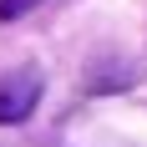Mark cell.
Here are the masks:
<instances>
[{
	"mask_svg": "<svg viewBox=\"0 0 147 147\" xmlns=\"http://www.w3.org/2000/svg\"><path fill=\"white\" fill-rule=\"evenodd\" d=\"M41 102V71L36 66H10L0 71V127L5 122H26Z\"/></svg>",
	"mask_w": 147,
	"mask_h": 147,
	"instance_id": "cell-1",
	"label": "cell"
},
{
	"mask_svg": "<svg viewBox=\"0 0 147 147\" xmlns=\"http://www.w3.org/2000/svg\"><path fill=\"white\" fill-rule=\"evenodd\" d=\"M41 0H0V20H20L26 10H36Z\"/></svg>",
	"mask_w": 147,
	"mask_h": 147,
	"instance_id": "cell-2",
	"label": "cell"
}]
</instances>
